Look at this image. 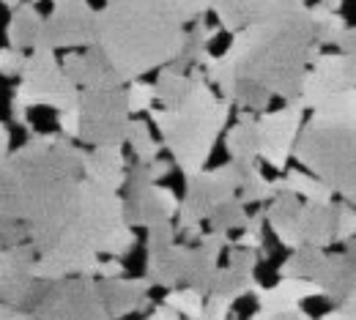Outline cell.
Returning <instances> with one entry per match:
<instances>
[{
  "instance_id": "obj_9",
  "label": "cell",
  "mask_w": 356,
  "mask_h": 320,
  "mask_svg": "<svg viewBox=\"0 0 356 320\" xmlns=\"http://www.w3.org/2000/svg\"><path fill=\"white\" fill-rule=\"evenodd\" d=\"M241 170L227 162L214 170H203L184 183V197H181V214H178V230L192 228L206 222L222 203L233 200L236 192L241 189Z\"/></svg>"
},
{
  "instance_id": "obj_24",
  "label": "cell",
  "mask_w": 356,
  "mask_h": 320,
  "mask_svg": "<svg viewBox=\"0 0 356 320\" xmlns=\"http://www.w3.org/2000/svg\"><path fill=\"white\" fill-rule=\"evenodd\" d=\"M323 287V298L329 304H343L356 293V260H351L346 252L343 255H329L323 271L315 279Z\"/></svg>"
},
{
  "instance_id": "obj_43",
  "label": "cell",
  "mask_w": 356,
  "mask_h": 320,
  "mask_svg": "<svg viewBox=\"0 0 356 320\" xmlns=\"http://www.w3.org/2000/svg\"><path fill=\"white\" fill-rule=\"evenodd\" d=\"M25 60H28L25 52L11 49V47H3V49H0V74H3L6 80H14V77L19 80L22 69H25Z\"/></svg>"
},
{
  "instance_id": "obj_57",
  "label": "cell",
  "mask_w": 356,
  "mask_h": 320,
  "mask_svg": "<svg viewBox=\"0 0 356 320\" xmlns=\"http://www.w3.org/2000/svg\"><path fill=\"white\" fill-rule=\"evenodd\" d=\"M233 320H236V318H233Z\"/></svg>"
},
{
  "instance_id": "obj_55",
  "label": "cell",
  "mask_w": 356,
  "mask_h": 320,
  "mask_svg": "<svg viewBox=\"0 0 356 320\" xmlns=\"http://www.w3.org/2000/svg\"><path fill=\"white\" fill-rule=\"evenodd\" d=\"M318 3H323V6H326V8H332V11H337V8H340L346 0H318Z\"/></svg>"
},
{
  "instance_id": "obj_17",
  "label": "cell",
  "mask_w": 356,
  "mask_h": 320,
  "mask_svg": "<svg viewBox=\"0 0 356 320\" xmlns=\"http://www.w3.org/2000/svg\"><path fill=\"white\" fill-rule=\"evenodd\" d=\"M127 211H129V222L132 228H154L162 222H173L181 214V197L170 186H151L143 194H137L132 200H127Z\"/></svg>"
},
{
  "instance_id": "obj_21",
  "label": "cell",
  "mask_w": 356,
  "mask_h": 320,
  "mask_svg": "<svg viewBox=\"0 0 356 320\" xmlns=\"http://www.w3.org/2000/svg\"><path fill=\"white\" fill-rule=\"evenodd\" d=\"M225 151L233 165H255L261 159L258 115L250 110L236 112V124L225 132Z\"/></svg>"
},
{
  "instance_id": "obj_48",
  "label": "cell",
  "mask_w": 356,
  "mask_h": 320,
  "mask_svg": "<svg viewBox=\"0 0 356 320\" xmlns=\"http://www.w3.org/2000/svg\"><path fill=\"white\" fill-rule=\"evenodd\" d=\"M315 320H356V293L351 298H346L343 304H337V307H332L329 312H323V315H318Z\"/></svg>"
},
{
  "instance_id": "obj_5",
  "label": "cell",
  "mask_w": 356,
  "mask_h": 320,
  "mask_svg": "<svg viewBox=\"0 0 356 320\" xmlns=\"http://www.w3.org/2000/svg\"><path fill=\"white\" fill-rule=\"evenodd\" d=\"M293 156L302 170L312 173L337 197L356 205V124L321 121L310 115Z\"/></svg>"
},
{
  "instance_id": "obj_42",
  "label": "cell",
  "mask_w": 356,
  "mask_h": 320,
  "mask_svg": "<svg viewBox=\"0 0 356 320\" xmlns=\"http://www.w3.org/2000/svg\"><path fill=\"white\" fill-rule=\"evenodd\" d=\"M258 263H261V255L252 252V249H244V246H230L227 249V266L238 274H255Z\"/></svg>"
},
{
  "instance_id": "obj_25",
  "label": "cell",
  "mask_w": 356,
  "mask_h": 320,
  "mask_svg": "<svg viewBox=\"0 0 356 320\" xmlns=\"http://www.w3.org/2000/svg\"><path fill=\"white\" fill-rule=\"evenodd\" d=\"M334 230H337V203H332V205L305 203L302 205L299 235H302L305 246L326 249L329 244H334Z\"/></svg>"
},
{
  "instance_id": "obj_33",
  "label": "cell",
  "mask_w": 356,
  "mask_h": 320,
  "mask_svg": "<svg viewBox=\"0 0 356 320\" xmlns=\"http://www.w3.org/2000/svg\"><path fill=\"white\" fill-rule=\"evenodd\" d=\"M310 14H312V31H315V42H318L321 47L340 44L343 33L348 31V28H346V19H343L337 11L326 8L323 3H315V6H310Z\"/></svg>"
},
{
  "instance_id": "obj_36",
  "label": "cell",
  "mask_w": 356,
  "mask_h": 320,
  "mask_svg": "<svg viewBox=\"0 0 356 320\" xmlns=\"http://www.w3.org/2000/svg\"><path fill=\"white\" fill-rule=\"evenodd\" d=\"M312 118L337 121V124H356V88L326 99L318 110H312Z\"/></svg>"
},
{
  "instance_id": "obj_10",
  "label": "cell",
  "mask_w": 356,
  "mask_h": 320,
  "mask_svg": "<svg viewBox=\"0 0 356 320\" xmlns=\"http://www.w3.org/2000/svg\"><path fill=\"white\" fill-rule=\"evenodd\" d=\"M96 19L99 11L90 0H55L52 11L44 19L42 44L49 49H72V47L96 44Z\"/></svg>"
},
{
  "instance_id": "obj_53",
  "label": "cell",
  "mask_w": 356,
  "mask_h": 320,
  "mask_svg": "<svg viewBox=\"0 0 356 320\" xmlns=\"http://www.w3.org/2000/svg\"><path fill=\"white\" fill-rule=\"evenodd\" d=\"M340 52H346V55H351L356 58V28H348L346 33H343V39H340Z\"/></svg>"
},
{
  "instance_id": "obj_4",
  "label": "cell",
  "mask_w": 356,
  "mask_h": 320,
  "mask_svg": "<svg viewBox=\"0 0 356 320\" xmlns=\"http://www.w3.org/2000/svg\"><path fill=\"white\" fill-rule=\"evenodd\" d=\"M192 91L176 110H151V121L162 135V145L170 151L184 178L206 170L214 145L225 132L233 104L211 91L203 69H192Z\"/></svg>"
},
{
  "instance_id": "obj_54",
  "label": "cell",
  "mask_w": 356,
  "mask_h": 320,
  "mask_svg": "<svg viewBox=\"0 0 356 320\" xmlns=\"http://www.w3.org/2000/svg\"><path fill=\"white\" fill-rule=\"evenodd\" d=\"M0 153H3V156L11 153V126H8V124L0 126Z\"/></svg>"
},
{
  "instance_id": "obj_30",
  "label": "cell",
  "mask_w": 356,
  "mask_h": 320,
  "mask_svg": "<svg viewBox=\"0 0 356 320\" xmlns=\"http://www.w3.org/2000/svg\"><path fill=\"white\" fill-rule=\"evenodd\" d=\"M236 167L241 170V178H244L241 189H238V200L244 205H250V203H271L277 197V186L261 173V162H255V165H236Z\"/></svg>"
},
{
  "instance_id": "obj_13",
  "label": "cell",
  "mask_w": 356,
  "mask_h": 320,
  "mask_svg": "<svg viewBox=\"0 0 356 320\" xmlns=\"http://www.w3.org/2000/svg\"><path fill=\"white\" fill-rule=\"evenodd\" d=\"M351 88H356V58L346 52H323L305 77L302 104L307 110H318L326 99Z\"/></svg>"
},
{
  "instance_id": "obj_29",
  "label": "cell",
  "mask_w": 356,
  "mask_h": 320,
  "mask_svg": "<svg viewBox=\"0 0 356 320\" xmlns=\"http://www.w3.org/2000/svg\"><path fill=\"white\" fill-rule=\"evenodd\" d=\"M264 285L258 282V274H238V271H233L230 266H225L217 271L214 276V285H211V293L214 296H222L227 301H238V298H244V296H255L258 290H261ZM209 293V296H211Z\"/></svg>"
},
{
  "instance_id": "obj_2",
  "label": "cell",
  "mask_w": 356,
  "mask_h": 320,
  "mask_svg": "<svg viewBox=\"0 0 356 320\" xmlns=\"http://www.w3.org/2000/svg\"><path fill=\"white\" fill-rule=\"evenodd\" d=\"M321 55L323 47L315 42L310 6H305L244 28L230 39L222 55L209 58L203 71L220 93L233 83H252L291 104L302 99L305 77Z\"/></svg>"
},
{
  "instance_id": "obj_22",
  "label": "cell",
  "mask_w": 356,
  "mask_h": 320,
  "mask_svg": "<svg viewBox=\"0 0 356 320\" xmlns=\"http://www.w3.org/2000/svg\"><path fill=\"white\" fill-rule=\"evenodd\" d=\"M323 296V287L312 279H291L280 276L274 287H261L255 293V301L261 310H296L302 301Z\"/></svg>"
},
{
  "instance_id": "obj_34",
  "label": "cell",
  "mask_w": 356,
  "mask_h": 320,
  "mask_svg": "<svg viewBox=\"0 0 356 320\" xmlns=\"http://www.w3.org/2000/svg\"><path fill=\"white\" fill-rule=\"evenodd\" d=\"M206 298L209 296L195 287H176V290H168L162 304L173 307L178 315L186 320H206Z\"/></svg>"
},
{
  "instance_id": "obj_35",
  "label": "cell",
  "mask_w": 356,
  "mask_h": 320,
  "mask_svg": "<svg viewBox=\"0 0 356 320\" xmlns=\"http://www.w3.org/2000/svg\"><path fill=\"white\" fill-rule=\"evenodd\" d=\"M129 148H132L134 159L137 162H156V159H162L159 153H162V142L159 140H154L151 135V129H148V121H143V118H132V124H129Z\"/></svg>"
},
{
  "instance_id": "obj_46",
  "label": "cell",
  "mask_w": 356,
  "mask_h": 320,
  "mask_svg": "<svg viewBox=\"0 0 356 320\" xmlns=\"http://www.w3.org/2000/svg\"><path fill=\"white\" fill-rule=\"evenodd\" d=\"M233 301H227L222 296H209L206 298V320H233Z\"/></svg>"
},
{
  "instance_id": "obj_3",
  "label": "cell",
  "mask_w": 356,
  "mask_h": 320,
  "mask_svg": "<svg viewBox=\"0 0 356 320\" xmlns=\"http://www.w3.org/2000/svg\"><path fill=\"white\" fill-rule=\"evenodd\" d=\"M178 0H107L96 19V47L124 83L170 66L186 44Z\"/></svg>"
},
{
  "instance_id": "obj_14",
  "label": "cell",
  "mask_w": 356,
  "mask_h": 320,
  "mask_svg": "<svg viewBox=\"0 0 356 320\" xmlns=\"http://www.w3.org/2000/svg\"><path fill=\"white\" fill-rule=\"evenodd\" d=\"M305 6V0H214V14L225 33L236 36L255 22H266Z\"/></svg>"
},
{
  "instance_id": "obj_37",
  "label": "cell",
  "mask_w": 356,
  "mask_h": 320,
  "mask_svg": "<svg viewBox=\"0 0 356 320\" xmlns=\"http://www.w3.org/2000/svg\"><path fill=\"white\" fill-rule=\"evenodd\" d=\"M250 217L252 214H247V205L238 200V197H233V200H227L222 203L211 217H209V222H211V230H217V233H233V230H241L247 228V222H250Z\"/></svg>"
},
{
  "instance_id": "obj_20",
  "label": "cell",
  "mask_w": 356,
  "mask_h": 320,
  "mask_svg": "<svg viewBox=\"0 0 356 320\" xmlns=\"http://www.w3.org/2000/svg\"><path fill=\"white\" fill-rule=\"evenodd\" d=\"M189 258H192V246L189 244H173L170 249L154 252V255L145 258V276L154 282V287L176 290L178 285L186 282Z\"/></svg>"
},
{
  "instance_id": "obj_7",
  "label": "cell",
  "mask_w": 356,
  "mask_h": 320,
  "mask_svg": "<svg viewBox=\"0 0 356 320\" xmlns=\"http://www.w3.org/2000/svg\"><path fill=\"white\" fill-rule=\"evenodd\" d=\"M31 312L36 315V320H115L93 276L42 282L31 304Z\"/></svg>"
},
{
  "instance_id": "obj_50",
  "label": "cell",
  "mask_w": 356,
  "mask_h": 320,
  "mask_svg": "<svg viewBox=\"0 0 356 320\" xmlns=\"http://www.w3.org/2000/svg\"><path fill=\"white\" fill-rule=\"evenodd\" d=\"M124 274H127V269H124L121 258H107V260L102 263V271H99L102 279H121Z\"/></svg>"
},
{
  "instance_id": "obj_1",
  "label": "cell",
  "mask_w": 356,
  "mask_h": 320,
  "mask_svg": "<svg viewBox=\"0 0 356 320\" xmlns=\"http://www.w3.org/2000/svg\"><path fill=\"white\" fill-rule=\"evenodd\" d=\"M86 153L60 132H33L0 162V219L25 225L39 282L99 276L102 255L83 238Z\"/></svg>"
},
{
  "instance_id": "obj_56",
  "label": "cell",
  "mask_w": 356,
  "mask_h": 320,
  "mask_svg": "<svg viewBox=\"0 0 356 320\" xmlns=\"http://www.w3.org/2000/svg\"><path fill=\"white\" fill-rule=\"evenodd\" d=\"M22 3H25V0H3V6H6L8 11H14V8H19Z\"/></svg>"
},
{
  "instance_id": "obj_31",
  "label": "cell",
  "mask_w": 356,
  "mask_h": 320,
  "mask_svg": "<svg viewBox=\"0 0 356 320\" xmlns=\"http://www.w3.org/2000/svg\"><path fill=\"white\" fill-rule=\"evenodd\" d=\"M176 167V162L170 159H156V162H134L129 167V181H127V200H132L137 194H143L145 189L156 186L165 176H170V170Z\"/></svg>"
},
{
  "instance_id": "obj_23",
  "label": "cell",
  "mask_w": 356,
  "mask_h": 320,
  "mask_svg": "<svg viewBox=\"0 0 356 320\" xmlns=\"http://www.w3.org/2000/svg\"><path fill=\"white\" fill-rule=\"evenodd\" d=\"M44 19L47 17L39 11V6H33V3L25 0L19 8L11 11V19L6 25V47L19 49V52H25V49L33 52L36 47L42 44Z\"/></svg>"
},
{
  "instance_id": "obj_26",
  "label": "cell",
  "mask_w": 356,
  "mask_h": 320,
  "mask_svg": "<svg viewBox=\"0 0 356 320\" xmlns=\"http://www.w3.org/2000/svg\"><path fill=\"white\" fill-rule=\"evenodd\" d=\"M220 31H222V28H214V25H209L206 19L195 22V25L189 28V33H186L184 52L170 63V69H173V71H181V74H189L192 69H203V66L209 63V58H211L209 44L217 39Z\"/></svg>"
},
{
  "instance_id": "obj_6",
  "label": "cell",
  "mask_w": 356,
  "mask_h": 320,
  "mask_svg": "<svg viewBox=\"0 0 356 320\" xmlns=\"http://www.w3.org/2000/svg\"><path fill=\"white\" fill-rule=\"evenodd\" d=\"M14 96L28 107H52L58 112H72L80 107L83 91L63 71V60H58L55 49L36 47L33 52H28Z\"/></svg>"
},
{
  "instance_id": "obj_32",
  "label": "cell",
  "mask_w": 356,
  "mask_h": 320,
  "mask_svg": "<svg viewBox=\"0 0 356 320\" xmlns=\"http://www.w3.org/2000/svg\"><path fill=\"white\" fill-rule=\"evenodd\" d=\"M154 85H156V101L162 104V110H176L186 99V93L192 91V74H181V71H173L170 66H165L159 69Z\"/></svg>"
},
{
  "instance_id": "obj_19",
  "label": "cell",
  "mask_w": 356,
  "mask_h": 320,
  "mask_svg": "<svg viewBox=\"0 0 356 320\" xmlns=\"http://www.w3.org/2000/svg\"><path fill=\"white\" fill-rule=\"evenodd\" d=\"M86 178L102 189L121 192L129 181V167L121 145L113 148H90L86 153Z\"/></svg>"
},
{
  "instance_id": "obj_8",
  "label": "cell",
  "mask_w": 356,
  "mask_h": 320,
  "mask_svg": "<svg viewBox=\"0 0 356 320\" xmlns=\"http://www.w3.org/2000/svg\"><path fill=\"white\" fill-rule=\"evenodd\" d=\"M132 110L127 91H83L80 96V142L90 148H113L129 140Z\"/></svg>"
},
{
  "instance_id": "obj_44",
  "label": "cell",
  "mask_w": 356,
  "mask_h": 320,
  "mask_svg": "<svg viewBox=\"0 0 356 320\" xmlns=\"http://www.w3.org/2000/svg\"><path fill=\"white\" fill-rule=\"evenodd\" d=\"M178 11L184 22H200L209 11H214V0H178Z\"/></svg>"
},
{
  "instance_id": "obj_45",
  "label": "cell",
  "mask_w": 356,
  "mask_h": 320,
  "mask_svg": "<svg viewBox=\"0 0 356 320\" xmlns=\"http://www.w3.org/2000/svg\"><path fill=\"white\" fill-rule=\"evenodd\" d=\"M247 320H315L310 312H305L302 307L296 310H255Z\"/></svg>"
},
{
  "instance_id": "obj_11",
  "label": "cell",
  "mask_w": 356,
  "mask_h": 320,
  "mask_svg": "<svg viewBox=\"0 0 356 320\" xmlns=\"http://www.w3.org/2000/svg\"><path fill=\"white\" fill-rule=\"evenodd\" d=\"M307 107L299 101H291L280 110H268L258 115V137H261V159L271 170L285 173L288 159L296 151V142L302 135V112Z\"/></svg>"
},
{
  "instance_id": "obj_51",
  "label": "cell",
  "mask_w": 356,
  "mask_h": 320,
  "mask_svg": "<svg viewBox=\"0 0 356 320\" xmlns=\"http://www.w3.org/2000/svg\"><path fill=\"white\" fill-rule=\"evenodd\" d=\"M0 320H36V315L31 310H19V307H0Z\"/></svg>"
},
{
  "instance_id": "obj_15",
  "label": "cell",
  "mask_w": 356,
  "mask_h": 320,
  "mask_svg": "<svg viewBox=\"0 0 356 320\" xmlns=\"http://www.w3.org/2000/svg\"><path fill=\"white\" fill-rule=\"evenodd\" d=\"M63 71L80 91H118L127 85L110 58L93 44L86 52H69L63 58Z\"/></svg>"
},
{
  "instance_id": "obj_40",
  "label": "cell",
  "mask_w": 356,
  "mask_h": 320,
  "mask_svg": "<svg viewBox=\"0 0 356 320\" xmlns=\"http://www.w3.org/2000/svg\"><path fill=\"white\" fill-rule=\"evenodd\" d=\"M178 228L173 222H162V225H154V228H148V238H145V249H148V255H154V252H165V249H170L173 244H178Z\"/></svg>"
},
{
  "instance_id": "obj_47",
  "label": "cell",
  "mask_w": 356,
  "mask_h": 320,
  "mask_svg": "<svg viewBox=\"0 0 356 320\" xmlns=\"http://www.w3.org/2000/svg\"><path fill=\"white\" fill-rule=\"evenodd\" d=\"M55 121H58V129H60L63 137L80 140V107L72 110V112H58Z\"/></svg>"
},
{
  "instance_id": "obj_41",
  "label": "cell",
  "mask_w": 356,
  "mask_h": 320,
  "mask_svg": "<svg viewBox=\"0 0 356 320\" xmlns=\"http://www.w3.org/2000/svg\"><path fill=\"white\" fill-rule=\"evenodd\" d=\"M356 238V205L340 200L337 203V230H334V244H348Z\"/></svg>"
},
{
  "instance_id": "obj_49",
  "label": "cell",
  "mask_w": 356,
  "mask_h": 320,
  "mask_svg": "<svg viewBox=\"0 0 356 320\" xmlns=\"http://www.w3.org/2000/svg\"><path fill=\"white\" fill-rule=\"evenodd\" d=\"M28 104L22 101V99H17V96H11V121L19 126V129H25L28 135H33L36 129H33V124H31V118H28Z\"/></svg>"
},
{
  "instance_id": "obj_28",
  "label": "cell",
  "mask_w": 356,
  "mask_h": 320,
  "mask_svg": "<svg viewBox=\"0 0 356 320\" xmlns=\"http://www.w3.org/2000/svg\"><path fill=\"white\" fill-rule=\"evenodd\" d=\"M326 260H329V255L323 249H318V246H302V249L291 252L282 260V266L277 269V274L291 276V279H312L315 282L318 274L323 271Z\"/></svg>"
},
{
  "instance_id": "obj_12",
  "label": "cell",
  "mask_w": 356,
  "mask_h": 320,
  "mask_svg": "<svg viewBox=\"0 0 356 320\" xmlns=\"http://www.w3.org/2000/svg\"><path fill=\"white\" fill-rule=\"evenodd\" d=\"M39 252L33 244L8 246L0 255V298L8 307H31L39 293V276H36Z\"/></svg>"
},
{
  "instance_id": "obj_38",
  "label": "cell",
  "mask_w": 356,
  "mask_h": 320,
  "mask_svg": "<svg viewBox=\"0 0 356 320\" xmlns=\"http://www.w3.org/2000/svg\"><path fill=\"white\" fill-rule=\"evenodd\" d=\"M127 99H129L132 115H137V112H151L154 110V101H156V85L154 83H143V80L129 83Z\"/></svg>"
},
{
  "instance_id": "obj_27",
  "label": "cell",
  "mask_w": 356,
  "mask_h": 320,
  "mask_svg": "<svg viewBox=\"0 0 356 320\" xmlns=\"http://www.w3.org/2000/svg\"><path fill=\"white\" fill-rule=\"evenodd\" d=\"M274 186H277V192H293L305 203H318V205H332L334 203L332 200L334 192L307 170H288L282 178H274Z\"/></svg>"
},
{
  "instance_id": "obj_16",
  "label": "cell",
  "mask_w": 356,
  "mask_h": 320,
  "mask_svg": "<svg viewBox=\"0 0 356 320\" xmlns=\"http://www.w3.org/2000/svg\"><path fill=\"white\" fill-rule=\"evenodd\" d=\"M104 304L115 320H124L137 312H145L151 301L154 282L148 276H121V279H102L99 282Z\"/></svg>"
},
{
  "instance_id": "obj_39",
  "label": "cell",
  "mask_w": 356,
  "mask_h": 320,
  "mask_svg": "<svg viewBox=\"0 0 356 320\" xmlns=\"http://www.w3.org/2000/svg\"><path fill=\"white\" fill-rule=\"evenodd\" d=\"M264 222H266V211L252 214V217H250V222H247V228L238 233L236 246H244V249L261 252V249H264Z\"/></svg>"
},
{
  "instance_id": "obj_18",
  "label": "cell",
  "mask_w": 356,
  "mask_h": 320,
  "mask_svg": "<svg viewBox=\"0 0 356 320\" xmlns=\"http://www.w3.org/2000/svg\"><path fill=\"white\" fill-rule=\"evenodd\" d=\"M302 205H305V200L296 197L293 192H277V197H274L271 203H266V208H264L271 233H274L277 241H280L285 249H291V252H296V249L305 246V244H302V235H299Z\"/></svg>"
},
{
  "instance_id": "obj_52",
  "label": "cell",
  "mask_w": 356,
  "mask_h": 320,
  "mask_svg": "<svg viewBox=\"0 0 356 320\" xmlns=\"http://www.w3.org/2000/svg\"><path fill=\"white\" fill-rule=\"evenodd\" d=\"M143 320H184L181 315H178L173 307H168V304H159V307H154L148 315Z\"/></svg>"
}]
</instances>
